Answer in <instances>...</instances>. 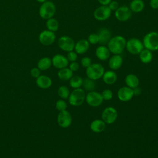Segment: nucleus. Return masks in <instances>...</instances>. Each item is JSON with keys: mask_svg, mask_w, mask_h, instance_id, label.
<instances>
[{"mask_svg": "<svg viewBox=\"0 0 158 158\" xmlns=\"http://www.w3.org/2000/svg\"><path fill=\"white\" fill-rule=\"evenodd\" d=\"M126 39L121 35H116L110 38L107 46L110 53L121 54L126 48Z\"/></svg>", "mask_w": 158, "mask_h": 158, "instance_id": "1", "label": "nucleus"}, {"mask_svg": "<svg viewBox=\"0 0 158 158\" xmlns=\"http://www.w3.org/2000/svg\"><path fill=\"white\" fill-rule=\"evenodd\" d=\"M144 48L151 51L158 50V32L155 31L146 33L143 39Z\"/></svg>", "mask_w": 158, "mask_h": 158, "instance_id": "2", "label": "nucleus"}, {"mask_svg": "<svg viewBox=\"0 0 158 158\" xmlns=\"http://www.w3.org/2000/svg\"><path fill=\"white\" fill-rule=\"evenodd\" d=\"M86 93L84 89L81 88L74 89L68 98L70 104L72 106H80L85 101Z\"/></svg>", "mask_w": 158, "mask_h": 158, "instance_id": "3", "label": "nucleus"}, {"mask_svg": "<svg viewBox=\"0 0 158 158\" xmlns=\"http://www.w3.org/2000/svg\"><path fill=\"white\" fill-rule=\"evenodd\" d=\"M104 72V68L101 64L94 63L86 68V75L88 78L95 81L102 78Z\"/></svg>", "mask_w": 158, "mask_h": 158, "instance_id": "4", "label": "nucleus"}, {"mask_svg": "<svg viewBox=\"0 0 158 158\" xmlns=\"http://www.w3.org/2000/svg\"><path fill=\"white\" fill-rule=\"evenodd\" d=\"M56 6L51 1H45L43 2L39 9L40 16L44 20L52 18L56 13Z\"/></svg>", "mask_w": 158, "mask_h": 158, "instance_id": "5", "label": "nucleus"}, {"mask_svg": "<svg viewBox=\"0 0 158 158\" xmlns=\"http://www.w3.org/2000/svg\"><path fill=\"white\" fill-rule=\"evenodd\" d=\"M144 48L142 41L138 38H131L127 41L125 49L131 54H139Z\"/></svg>", "mask_w": 158, "mask_h": 158, "instance_id": "6", "label": "nucleus"}, {"mask_svg": "<svg viewBox=\"0 0 158 158\" xmlns=\"http://www.w3.org/2000/svg\"><path fill=\"white\" fill-rule=\"evenodd\" d=\"M118 117L117 110L112 107L109 106L104 109L101 113V119L106 124H112L114 123Z\"/></svg>", "mask_w": 158, "mask_h": 158, "instance_id": "7", "label": "nucleus"}, {"mask_svg": "<svg viewBox=\"0 0 158 158\" xmlns=\"http://www.w3.org/2000/svg\"><path fill=\"white\" fill-rule=\"evenodd\" d=\"M85 101L89 106L93 107H96L101 105L104 99L102 98L101 93L94 91H89L86 94Z\"/></svg>", "mask_w": 158, "mask_h": 158, "instance_id": "8", "label": "nucleus"}, {"mask_svg": "<svg viewBox=\"0 0 158 158\" xmlns=\"http://www.w3.org/2000/svg\"><path fill=\"white\" fill-rule=\"evenodd\" d=\"M111 12L107 6L101 5L94 10L93 17L98 21H105L110 17Z\"/></svg>", "mask_w": 158, "mask_h": 158, "instance_id": "9", "label": "nucleus"}, {"mask_svg": "<svg viewBox=\"0 0 158 158\" xmlns=\"http://www.w3.org/2000/svg\"><path fill=\"white\" fill-rule=\"evenodd\" d=\"M59 47L64 51L70 52L74 50L75 41L70 36H62L60 37L57 42Z\"/></svg>", "mask_w": 158, "mask_h": 158, "instance_id": "10", "label": "nucleus"}, {"mask_svg": "<svg viewBox=\"0 0 158 158\" xmlns=\"http://www.w3.org/2000/svg\"><path fill=\"white\" fill-rule=\"evenodd\" d=\"M115 17L120 22L128 21L131 17L132 12L129 7L126 6H119V7L114 12Z\"/></svg>", "mask_w": 158, "mask_h": 158, "instance_id": "11", "label": "nucleus"}, {"mask_svg": "<svg viewBox=\"0 0 158 158\" xmlns=\"http://www.w3.org/2000/svg\"><path fill=\"white\" fill-rule=\"evenodd\" d=\"M57 121L60 127L64 128H68L70 126L72 122V115L70 113L66 110L60 111L57 115Z\"/></svg>", "mask_w": 158, "mask_h": 158, "instance_id": "12", "label": "nucleus"}, {"mask_svg": "<svg viewBox=\"0 0 158 158\" xmlns=\"http://www.w3.org/2000/svg\"><path fill=\"white\" fill-rule=\"evenodd\" d=\"M56 40L54 32L49 30H44L40 33L39 35V41L44 46H50L54 43Z\"/></svg>", "mask_w": 158, "mask_h": 158, "instance_id": "13", "label": "nucleus"}, {"mask_svg": "<svg viewBox=\"0 0 158 158\" xmlns=\"http://www.w3.org/2000/svg\"><path fill=\"white\" fill-rule=\"evenodd\" d=\"M134 95L133 89L128 86L121 87L117 91L118 99L122 102H128L130 101Z\"/></svg>", "mask_w": 158, "mask_h": 158, "instance_id": "14", "label": "nucleus"}, {"mask_svg": "<svg viewBox=\"0 0 158 158\" xmlns=\"http://www.w3.org/2000/svg\"><path fill=\"white\" fill-rule=\"evenodd\" d=\"M52 60V65L58 69L67 67L69 65V60L66 56L57 54L53 56Z\"/></svg>", "mask_w": 158, "mask_h": 158, "instance_id": "15", "label": "nucleus"}, {"mask_svg": "<svg viewBox=\"0 0 158 158\" xmlns=\"http://www.w3.org/2000/svg\"><path fill=\"white\" fill-rule=\"evenodd\" d=\"M95 55L99 60L104 61L109 59L110 57V52L107 46L100 45L96 48Z\"/></svg>", "mask_w": 158, "mask_h": 158, "instance_id": "16", "label": "nucleus"}, {"mask_svg": "<svg viewBox=\"0 0 158 158\" xmlns=\"http://www.w3.org/2000/svg\"><path fill=\"white\" fill-rule=\"evenodd\" d=\"M123 64V58L120 54H113L109 58L108 65L112 70L119 69Z\"/></svg>", "mask_w": 158, "mask_h": 158, "instance_id": "17", "label": "nucleus"}, {"mask_svg": "<svg viewBox=\"0 0 158 158\" xmlns=\"http://www.w3.org/2000/svg\"><path fill=\"white\" fill-rule=\"evenodd\" d=\"M89 45L87 40L81 39L75 43L74 50L77 54H83L88 51Z\"/></svg>", "mask_w": 158, "mask_h": 158, "instance_id": "18", "label": "nucleus"}, {"mask_svg": "<svg viewBox=\"0 0 158 158\" xmlns=\"http://www.w3.org/2000/svg\"><path fill=\"white\" fill-rule=\"evenodd\" d=\"M99 37V44L101 45H106L112 38L111 32L106 28H102L98 33Z\"/></svg>", "mask_w": 158, "mask_h": 158, "instance_id": "19", "label": "nucleus"}, {"mask_svg": "<svg viewBox=\"0 0 158 158\" xmlns=\"http://www.w3.org/2000/svg\"><path fill=\"white\" fill-rule=\"evenodd\" d=\"M106 128V123L102 119H95L90 124V129L94 133H101Z\"/></svg>", "mask_w": 158, "mask_h": 158, "instance_id": "20", "label": "nucleus"}, {"mask_svg": "<svg viewBox=\"0 0 158 158\" xmlns=\"http://www.w3.org/2000/svg\"><path fill=\"white\" fill-rule=\"evenodd\" d=\"M36 83L37 86L42 89H48L52 85L51 79L46 75H40L36 78Z\"/></svg>", "mask_w": 158, "mask_h": 158, "instance_id": "21", "label": "nucleus"}, {"mask_svg": "<svg viewBox=\"0 0 158 158\" xmlns=\"http://www.w3.org/2000/svg\"><path fill=\"white\" fill-rule=\"evenodd\" d=\"M103 81L109 85H113L115 83L117 80V75L114 70H107L104 72L102 77Z\"/></svg>", "mask_w": 158, "mask_h": 158, "instance_id": "22", "label": "nucleus"}, {"mask_svg": "<svg viewBox=\"0 0 158 158\" xmlns=\"http://www.w3.org/2000/svg\"><path fill=\"white\" fill-rule=\"evenodd\" d=\"M125 82L127 86L132 89H135L138 87L139 84V80L136 75L133 73H130L125 77Z\"/></svg>", "mask_w": 158, "mask_h": 158, "instance_id": "23", "label": "nucleus"}, {"mask_svg": "<svg viewBox=\"0 0 158 158\" xmlns=\"http://www.w3.org/2000/svg\"><path fill=\"white\" fill-rule=\"evenodd\" d=\"M144 6V2L143 0H132L130 3L129 8L131 12L139 13L143 10Z\"/></svg>", "mask_w": 158, "mask_h": 158, "instance_id": "24", "label": "nucleus"}, {"mask_svg": "<svg viewBox=\"0 0 158 158\" xmlns=\"http://www.w3.org/2000/svg\"><path fill=\"white\" fill-rule=\"evenodd\" d=\"M138 55L139 60L144 64H148L151 62L153 58L152 51L146 48H144Z\"/></svg>", "mask_w": 158, "mask_h": 158, "instance_id": "25", "label": "nucleus"}, {"mask_svg": "<svg viewBox=\"0 0 158 158\" xmlns=\"http://www.w3.org/2000/svg\"><path fill=\"white\" fill-rule=\"evenodd\" d=\"M57 76L61 80H69L73 77V72L69 68L65 67L59 69L57 72Z\"/></svg>", "mask_w": 158, "mask_h": 158, "instance_id": "26", "label": "nucleus"}, {"mask_svg": "<svg viewBox=\"0 0 158 158\" xmlns=\"http://www.w3.org/2000/svg\"><path fill=\"white\" fill-rule=\"evenodd\" d=\"M52 65V60L48 57H44L39 60L37 67L40 70H46L49 69Z\"/></svg>", "mask_w": 158, "mask_h": 158, "instance_id": "27", "label": "nucleus"}, {"mask_svg": "<svg viewBox=\"0 0 158 158\" xmlns=\"http://www.w3.org/2000/svg\"><path fill=\"white\" fill-rule=\"evenodd\" d=\"M83 80V79L78 75L73 76L69 80V85L73 89L79 88L82 86Z\"/></svg>", "mask_w": 158, "mask_h": 158, "instance_id": "28", "label": "nucleus"}, {"mask_svg": "<svg viewBox=\"0 0 158 158\" xmlns=\"http://www.w3.org/2000/svg\"><path fill=\"white\" fill-rule=\"evenodd\" d=\"M59 22L54 18H51L47 20L46 21V27L48 30L51 31L52 32L56 31L59 28Z\"/></svg>", "mask_w": 158, "mask_h": 158, "instance_id": "29", "label": "nucleus"}, {"mask_svg": "<svg viewBox=\"0 0 158 158\" xmlns=\"http://www.w3.org/2000/svg\"><path fill=\"white\" fill-rule=\"evenodd\" d=\"M82 86H83V88L85 89V90L89 92V91H93L94 89L96 86V83L94 82V80H91L87 77L83 79Z\"/></svg>", "mask_w": 158, "mask_h": 158, "instance_id": "30", "label": "nucleus"}, {"mask_svg": "<svg viewBox=\"0 0 158 158\" xmlns=\"http://www.w3.org/2000/svg\"><path fill=\"white\" fill-rule=\"evenodd\" d=\"M70 91L69 89L65 86H60L57 90V94L59 96L63 99H68L69 95H70Z\"/></svg>", "mask_w": 158, "mask_h": 158, "instance_id": "31", "label": "nucleus"}, {"mask_svg": "<svg viewBox=\"0 0 158 158\" xmlns=\"http://www.w3.org/2000/svg\"><path fill=\"white\" fill-rule=\"evenodd\" d=\"M88 43H89V44H96L98 43H99V37L98 35V33H93L89 35L88 39H87Z\"/></svg>", "mask_w": 158, "mask_h": 158, "instance_id": "32", "label": "nucleus"}, {"mask_svg": "<svg viewBox=\"0 0 158 158\" xmlns=\"http://www.w3.org/2000/svg\"><path fill=\"white\" fill-rule=\"evenodd\" d=\"M67 107V104L66 102L63 99L58 100L56 103V107L57 110H58L59 112L66 110Z\"/></svg>", "mask_w": 158, "mask_h": 158, "instance_id": "33", "label": "nucleus"}, {"mask_svg": "<svg viewBox=\"0 0 158 158\" xmlns=\"http://www.w3.org/2000/svg\"><path fill=\"white\" fill-rule=\"evenodd\" d=\"M101 95L102 96L103 99L106 101L110 100L113 98V93L109 89H106L103 90L101 93Z\"/></svg>", "mask_w": 158, "mask_h": 158, "instance_id": "34", "label": "nucleus"}, {"mask_svg": "<svg viewBox=\"0 0 158 158\" xmlns=\"http://www.w3.org/2000/svg\"><path fill=\"white\" fill-rule=\"evenodd\" d=\"M80 64L82 67L86 69L92 64V61H91V59L89 57L85 56V57H83V58H81V59L80 60Z\"/></svg>", "mask_w": 158, "mask_h": 158, "instance_id": "35", "label": "nucleus"}, {"mask_svg": "<svg viewBox=\"0 0 158 158\" xmlns=\"http://www.w3.org/2000/svg\"><path fill=\"white\" fill-rule=\"evenodd\" d=\"M66 57H67V58L69 61H70V62H75V61L77 60L78 56H77V52L75 51H72L68 52Z\"/></svg>", "mask_w": 158, "mask_h": 158, "instance_id": "36", "label": "nucleus"}, {"mask_svg": "<svg viewBox=\"0 0 158 158\" xmlns=\"http://www.w3.org/2000/svg\"><path fill=\"white\" fill-rule=\"evenodd\" d=\"M111 11H115L119 7V4L116 1H111V2L107 6Z\"/></svg>", "mask_w": 158, "mask_h": 158, "instance_id": "37", "label": "nucleus"}, {"mask_svg": "<svg viewBox=\"0 0 158 158\" xmlns=\"http://www.w3.org/2000/svg\"><path fill=\"white\" fill-rule=\"evenodd\" d=\"M80 68V65L78 62L76 61L75 62H71V63L69 64V69L73 72H77L78 70Z\"/></svg>", "mask_w": 158, "mask_h": 158, "instance_id": "38", "label": "nucleus"}, {"mask_svg": "<svg viewBox=\"0 0 158 158\" xmlns=\"http://www.w3.org/2000/svg\"><path fill=\"white\" fill-rule=\"evenodd\" d=\"M30 73L33 78H36L40 75V70L38 67H34L31 70Z\"/></svg>", "mask_w": 158, "mask_h": 158, "instance_id": "39", "label": "nucleus"}, {"mask_svg": "<svg viewBox=\"0 0 158 158\" xmlns=\"http://www.w3.org/2000/svg\"><path fill=\"white\" fill-rule=\"evenodd\" d=\"M149 6L153 9H158V0H150Z\"/></svg>", "mask_w": 158, "mask_h": 158, "instance_id": "40", "label": "nucleus"}, {"mask_svg": "<svg viewBox=\"0 0 158 158\" xmlns=\"http://www.w3.org/2000/svg\"><path fill=\"white\" fill-rule=\"evenodd\" d=\"M112 0H98V2L101 6H108V4L111 2Z\"/></svg>", "mask_w": 158, "mask_h": 158, "instance_id": "41", "label": "nucleus"}, {"mask_svg": "<svg viewBox=\"0 0 158 158\" xmlns=\"http://www.w3.org/2000/svg\"><path fill=\"white\" fill-rule=\"evenodd\" d=\"M38 2H42V3H43V2H44L45 1H46V0H36Z\"/></svg>", "mask_w": 158, "mask_h": 158, "instance_id": "42", "label": "nucleus"}]
</instances>
